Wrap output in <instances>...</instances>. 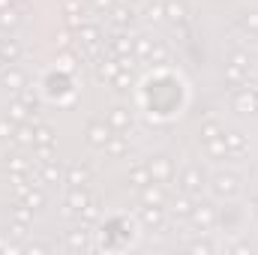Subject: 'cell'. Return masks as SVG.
<instances>
[{"label": "cell", "mask_w": 258, "mask_h": 255, "mask_svg": "<svg viewBox=\"0 0 258 255\" xmlns=\"http://www.w3.org/2000/svg\"><path fill=\"white\" fill-rule=\"evenodd\" d=\"M111 18H114V24H129V21H132V9L114 6V9H111Z\"/></svg>", "instance_id": "cell-35"}, {"label": "cell", "mask_w": 258, "mask_h": 255, "mask_svg": "<svg viewBox=\"0 0 258 255\" xmlns=\"http://www.w3.org/2000/svg\"><path fill=\"white\" fill-rule=\"evenodd\" d=\"M213 192H216L219 198H231V195L237 192V177H234V174H216V177H213Z\"/></svg>", "instance_id": "cell-2"}, {"label": "cell", "mask_w": 258, "mask_h": 255, "mask_svg": "<svg viewBox=\"0 0 258 255\" xmlns=\"http://www.w3.org/2000/svg\"><path fill=\"white\" fill-rule=\"evenodd\" d=\"M15 24H18V9L9 3V6H3V9H0V27H3V30H9V27H15Z\"/></svg>", "instance_id": "cell-25"}, {"label": "cell", "mask_w": 258, "mask_h": 255, "mask_svg": "<svg viewBox=\"0 0 258 255\" xmlns=\"http://www.w3.org/2000/svg\"><path fill=\"white\" fill-rule=\"evenodd\" d=\"M234 111H243V114L258 111V108H255V90H249V87H240V90L234 93Z\"/></svg>", "instance_id": "cell-4"}, {"label": "cell", "mask_w": 258, "mask_h": 255, "mask_svg": "<svg viewBox=\"0 0 258 255\" xmlns=\"http://www.w3.org/2000/svg\"><path fill=\"white\" fill-rule=\"evenodd\" d=\"M57 45H60V48H69V45H72V36H69V30H60V33H57Z\"/></svg>", "instance_id": "cell-44"}, {"label": "cell", "mask_w": 258, "mask_h": 255, "mask_svg": "<svg viewBox=\"0 0 258 255\" xmlns=\"http://www.w3.org/2000/svg\"><path fill=\"white\" fill-rule=\"evenodd\" d=\"M3 63H6V60H3V54H0V72H3Z\"/></svg>", "instance_id": "cell-51"}, {"label": "cell", "mask_w": 258, "mask_h": 255, "mask_svg": "<svg viewBox=\"0 0 258 255\" xmlns=\"http://www.w3.org/2000/svg\"><path fill=\"white\" fill-rule=\"evenodd\" d=\"M60 66L69 72V69H72V57H69V54H63V57H60Z\"/></svg>", "instance_id": "cell-47"}, {"label": "cell", "mask_w": 258, "mask_h": 255, "mask_svg": "<svg viewBox=\"0 0 258 255\" xmlns=\"http://www.w3.org/2000/svg\"><path fill=\"white\" fill-rule=\"evenodd\" d=\"M141 222H144L147 228H162V210H159V204H144Z\"/></svg>", "instance_id": "cell-10"}, {"label": "cell", "mask_w": 258, "mask_h": 255, "mask_svg": "<svg viewBox=\"0 0 258 255\" xmlns=\"http://www.w3.org/2000/svg\"><path fill=\"white\" fill-rule=\"evenodd\" d=\"M51 144H54V132H51V126L39 123V126L33 129V147H51Z\"/></svg>", "instance_id": "cell-15"}, {"label": "cell", "mask_w": 258, "mask_h": 255, "mask_svg": "<svg viewBox=\"0 0 258 255\" xmlns=\"http://www.w3.org/2000/svg\"><path fill=\"white\" fill-rule=\"evenodd\" d=\"M255 210H258V201H255Z\"/></svg>", "instance_id": "cell-53"}, {"label": "cell", "mask_w": 258, "mask_h": 255, "mask_svg": "<svg viewBox=\"0 0 258 255\" xmlns=\"http://www.w3.org/2000/svg\"><path fill=\"white\" fill-rule=\"evenodd\" d=\"M198 135H201V141L207 144V141H213V138H219V135H222V126H219V123H213V120H210V123H201V132H198Z\"/></svg>", "instance_id": "cell-27"}, {"label": "cell", "mask_w": 258, "mask_h": 255, "mask_svg": "<svg viewBox=\"0 0 258 255\" xmlns=\"http://www.w3.org/2000/svg\"><path fill=\"white\" fill-rule=\"evenodd\" d=\"M78 39H81V45H93V42H99V27H93V24H81V27H78Z\"/></svg>", "instance_id": "cell-20"}, {"label": "cell", "mask_w": 258, "mask_h": 255, "mask_svg": "<svg viewBox=\"0 0 258 255\" xmlns=\"http://www.w3.org/2000/svg\"><path fill=\"white\" fill-rule=\"evenodd\" d=\"M135 51H138V54H150V51H153V42H150L147 36H135Z\"/></svg>", "instance_id": "cell-38"}, {"label": "cell", "mask_w": 258, "mask_h": 255, "mask_svg": "<svg viewBox=\"0 0 258 255\" xmlns=\"http://www.w3.org/2000/svg\"><path fill=\"white\" fill-rule=\"evenodd\" d=\"M189 216H192V222L198 225V228H210V225L216 222V210H213L210 204H195Z\"/></svg>", "instance_id": "cell-3"}, {"label": "cell", "mask_w": 258, "mask_h": 255, "mask_svg": "<svg viewBox=\"0 0 258 255\" xmlns=\"http://www.w3.org/2000/svg\"><path fill=\"white\" fill-rule=\"evenodd\" d=\"M66 243H69V249H87V231H84V228H78V231H69Z\"/></svg>", "instance_id": "cell-26"}, {"label": "cell", "mask_w": 258, "mask_h": 255, "mask_svg": "<svg viewBox=\"0 0 258 255\" xmlns=\"http://www.w3.org/2000/svg\"><path fill=\"white\" fill-rule=\"evenodd\" d=\"M108 138H111V126H105V123H99V120H93V123L87 126V141H90L93 147H105Z\"/></svg>", "instance_id": "cell-5"}, {"label": "cell", "mask_w": 258, "mask_h": 255, "mask_svg": "<svg viewBox=\"0 0 258 255\" xmlns=\"http://www.w3.org/2000/svg\"><path fill=\"white\" fill-rule=\"evenodd\" d=\"M147 168H150V177H153L156 183H165V180L171 177V159H168V156H153V159L147 162Z\"/></svg>", "instance_id": "cell-1"}, {"label": "cell", "mask_w": 258, "mask_h": 255, "mask_svg": "<svg viewBox=\"0 0 258 255\" xmlns=\"http://www.w3.org/2000/svg\"><path fill=\"white\" fill-rule=\"evenodd\" d=\"M231 63H234V66H240V69H249V57H246L243 51H237V54L231 57Z\"/></svg>", "instance_id": "cell-43"}, {"label": "cell", "mask_w": 258, "mask_h": 255, "mask_svg": "<svg viewBox=\"0 0 258 255\" xmlns=\"http://www.w3.org/2000/svg\"><path fill=\"white\" fill-rule=\"evenodd\" d=\"M15 132V120L12 117H0V138H9Z\"/></svg>", "instance_id": "cell-39"}, {"label": "cell", "mask_w": 258, "mask_h": 255, "mask_svg": "<svg viewBox=\"0 0 258 255\" xmlns=\"http://www.w3.org/2000/svg\"><path fill=\"white\" fill-rule=\"evenodd\" d=\"M165 18H171L174 24H180V21L186 18V6H183L180 0H168V3H165Z\"/></svg>", "instance_id": "cell-18"}, {"label": "cell", "mask_w": 258, "mask_h": 255, "mask_svg": "<svg viewBox=\"0 0 258 255\" xmlns=\"http://www.w3.org/2000/svg\"><path fill=\"white\" fill-rule=\"evenodd\" d=\"M222 138H225V147H228V153H243L246 150V135L243 132H222Z\"/></svg>", "instance_id": "cell-11"}, {"label": "cell", "mask_w": 258, "mask_h": 255, "mask_svg": "<svg viewBox=\"0 0 258 255\" xmlns=\"http://www.w3.org/2000/svg\"><path fill=\"white\" fill-rule=\"evenodd\" d=\"M87 177H90V171H87L84 165H69V171H66V180H69L72 186H84Z\"/></svg>", "instance_id": "cell-19"}, {"label": "cell", "mask_w": 258, "mask_h": 255, "mask_svg": "<svg viewBox=\"0 0 258 255\" xmlns=\"http://www.w3.org/2000/svg\"><path fill=\"white\" fill-rule=\"evenodd\" d=\"M255 108H258V93H255Z\"/></svg>", "instance_id": "cell-52"}, {"label": "cell", "mask_w": 258, "mask_h": 255, "mask_svg": "<svg viewBox=\"0 0 258 255\" xmlns=\"http://www.w3.org/2000/svg\"><path fill=\"white\" fill-rule=\"evenodd\" d=\"M9 171H12V174H27V171H30V162H27L24 156H12V159H9Z\"/></svg>", "instance_id": "cell-33"}, {"label": "cell", "mask_w": 258, "mask_h": 255, "mask_svg": "<svg viewBox=\"0 0 258 255\" xmlns=\"http://www.w3.org/2000/svg\"><path fill=\"white\" fill-rule=\"evenodd\" d=\"M81 219H84V222H96V219H99V201H96V198H90L87 207H81Z\"/></svg>", "instance_id": "cell-29"}, {"label": "cell", "mask_w": 258, "mask_h": 255, "mask_svg": "<svg viewBox=\"0 0 258 255\" xmlns=\"http://www.w3.org/2000/svg\"><path fill=\"white\" fill-rule=\"evenodd\" d=\"M81 24H87L81 12H66V27H69V30H78Z\"/></svg>", "instance_id": "cell-37"}, {"label": "cell", "mask_w": 258, "mask_h": 255, "mask_svg": "<svg viewBox=\"0 0 258 255\" xmlns=\"http://www.w3.org/2000/svg\"><path fill=\"white\" fill-rule=\"evenodd\" d=\"M111 48H114L117 57H120V54H132V51H135V39H132V36H114Z\"/></svg>", "instance_id": "cell-23"}, {"label": "cell", "mask_w": 258, "mask_h": 255, "mask_svg": "<svg viewBox=\"0 0 258 255\" xmlns=\"http://www.w3.org/2000/svg\"><path fill=\"white\" fill-rule=\"evenodd\" d=\"M12 138H15L21 147H30V144H33V126L18 123V126H15V132H12Z\"/></svg>", "instance_id": "cell-24"}, {"label": "cell", "mask_w": 258, "mask_h": 255, "mask_svg": "<svg viewBox=\"0 0 258 255\" xmlns=\"http://www.w3.org/2000/svg\"><path fill=\"white\" fill-rule=\"evenodd\" d=\"M30 105L27 102H21V99H15V102H9V114L6 117H12L15 123H24V120H30Z\"/></svg>", "instance_id": "cell-13"}, {"label": "cell", "mask_w": 258, "mask_h": 255, "mask_svg": "<svg viewBox=\"0 0 258 255\" xmlns=\"http://www.w3.org/2000/svg\"><path fill=\"white\" fill-rule=\"evenodd\" d=\"M33 213H36V210L27 207V204H15V207H12V219L21 222V225H30V222H33Z\"/></svg>", "instance_id": "cell-22"}, {"label": "cell", "mask_w": 258, "mask_h": 255, "mask_svg": "<svg viewBox=\"0 0 258 255\" xmlns=\"http://www.w3.org/2000/svg\"><path fill=\"white\" fill-rule=\"evenodd\" d=\"M96 6H105V9H111V0H93Z\"/></svg>", "instance_id": "cell-49"}, {"label": "cell", "mask_w": 258, "mask_h": 255, "mask_svg": "<svg viewBox=\"0 0 258 255\" xmlns=\"http://www.w3.org/2000/svg\"><path fill=\"white\" fill-rule=\"evenodd\" d=\"M147 57H150V60H153V63H162V60H165V57H168V51H165V45H153V51H150V54H147Z\"/></svg>", "instance_id": "cell-40"}, {"label": "cell", "mask_w": 258, "mask_h": 255, "mask_svg": "<svg viewBox=\"0 0 258 255\" xmlns=\"http://www.w3.org/2000/svg\"><path fill=\"white\" fill-rule=\"evenodd\" d=\"M18 99H21V102H27L30 108H36V105H39V99H36V93H33V90H21V96H18Z\"/></svg>", "instance_id": "cell-41"}, {"label": "cell", "mask_w": 258, "mask_h": 255, "mask_svg": "<svg viewBox=\"0 0 258 255\" xmlns=\"http://www.w3.org/2000/svg\"><path fill=\"white\" fill-rule=\"evenodd\" d=\"M42 180L45 183H57L60 180V168L54 162H42Z\"/></svg>", "instance_id": "cell-32"}, {"label": "cell", "mask_w": 258, "mask_h": 255, "mask_svg": "<svg viewBox=\"0 0 258 255\" xmlns=\"http://www.w3.org/2000/svg\"><path fill=\"white\" fill-rule=\"evenodd\" d=\"M108 126L120 129V132L132 126V114H129V108H123V105H117V108H111V114H108Z\"/></svg>", "instance_id": "cell-8"}, {"label": "cell", "mask_w": 258, "mask_h": 255, "mask_svg": "<svg viewBox=\"0 0 258 255\" xmlns=\"http://www.w3.org/2000/svg\"><path fill=\"white\" fill-rule=\"evenodd\" d=\"M0 84H3L6 90H21V87H24V72L15 69V66H9V69L0 72Z\"/></svg>", "instance_id": "cell-6"}, {"label": "cell", "mask_w": 258, "mask_h": 255, "mask_svg": "<svg viewBox=\"0 0 258 255\" xmlns=\"http://www.w3.org/2000/svg\"><path fill=\"white\" fill-rule=\"evenodd\" d=\"M87 201H90V195H87L84 186H72L69 195H66V204H69V207H75L78 213H81V207H87Z\"/></svg>", "instance_id": "cell-14"}, {"label": "cell", "mask_w": 258, "mask_h": 255, "mask_svg": "<svg viewBox=\"0 0 258 255\" xmlns=\"http://www.w3.org/2000/svg\"><path fill=\"white\" fill-rule=\"evenodd\" d=\"M120 72L117 60H96V78L99 81H114V75Z\"/></svg>", "instance_id": "cell-12"}, {"label": "cell", "mask_w": 258, "mask_h": 255, "mask_svg": "<svg viewBox=\"0 0 258 255\" xmlns=\"http://www.w3.org/2000/svg\"><path fill=\"white\" fill-rule=\"evenodd\" d=\"M24 252H30V255H33V252H45V246H39V243H33V246H27Z\"/></svg>", "instance_id": "cell-48"}, {"label": "cell", "mask_w": 258, "mask_h": 255, "mask_svg": "<svg viewBox=\"0 0 258 255\" xmlns=\"http://www.w3.org/2000/svg\"><path fill=\"white\" fill-rule=\"evenodd\" d=\"M9 3H12V0H0V9H3V6H9Z\"/></svg>", "instance_id": "cell-50"}, {"label": "cell", "mask_w": 258, "mask_h": 255, "mask_svg": "<svg viewBox=\"0 0 258 255\" xmlns=\"http://www.w3.org/2000/svg\"><path fill=\"white\" fill-rule=\"evenodd\" d=\"M243 27H246V30H258V12H246Z\"/></svg>", "instance_id": "cell-42"}, {"label": "cell", "mask_w": 258, "mask_h": 255, "mask_svg": "<svg viewBox=\"0 0 258 255\" xmlns=\"http://www.w3.org/2000/svg\"><path fill=\"white\" fill-rule=\"evenodd\" d=\"M180 183H183L186 195H198L201 186H204V177H201V171H198V168H186V171H183V177H180Z\"/></svg>", "instance_id": "cell-7"}, {"label": "cell", "mask_w": 258, "mask_h": 255, "mask_svg": "<svg viewBox=\"0 0 258 255\" xmlns=\"http://www.w3.org/2000/svg\"><path fill=\"white\" fill-rule=\"evenodd\" d=\"M0 54H3L6 63H15V60L21 57V45H18L15 39H3V42H0Z\"/></svg>", "instance_id": "cell-17"}, {"label": "cell", "mask_w": 258, "mask_h": 255, "mask_svg": "<svg viewBox=\"0 0 258 255\" xmlns=\"http://www.w3.org/2000/svg\"><path fill=\"white\" fill-rule=\"evenodd\" d=\"M153 177H150V168L147 165H135L132 171H129V183H135V186H144V183H150Z\"/></svg>", "instance_id": "cell-21"}, {"label": "cell", "mask_w": 258, "mask_h": 255, "mask_svg": "<svg viewBox=\"0 0 258 255\" xmlns=\"http://www.w3.org/2000/svg\"><path fill=\"white\" fill-rule=\"evenodd\" d=\"M189 249H192V252H201V255L213 252V246H210V243H192V246H189Z\"/></svg>", "instance_id": "cell-45"}, {"label": "cell", "mask_w": 258, "mask_h": 255, "mask_svg": "<svg viewBox=\"0 0 258 255\" xmlns=\"http://www.w3.org/2000/svg\"><path fill=\"white\" fill-rule=\"evenodd\" d=\"M144 15H147L150 21H162V18H165V3H147V6H144Z\"/></svg>", "instance_id": "cell-31"}, {"label": "cell", "mask_w": 258, "mask_h": 255, "mask_svg": "<svg viewBox=\"0 0 258 255\" xmlns=\"http://www.w3.org/2000/svg\"><path fill=\"white\" fill-rule=\"evenodd\" d=\"M204 147H207V153H210V156H228V147H225V138H222V135H219V138H213V141H207Z\"/></svg>", "instance_id": "cell-28"}, {"label": "cell", "mask_w": 258, "mask_h": 255, "mask_svg": "<svg viewBox=\"0 0 258 255\" xmlns=\"http://www.w3.org/2000/svg\"><path fill=\"white\" fill-rule=\"evenodd\" d=\"M192 201H189V198H186V195H180V198H177V201H174V207H171V210H174V213H177V216H189V213H192Z\"/></svg>", "instance_id": "cell-34"}, {"label": "cell", "mask_w": 258, "mask_h": 255, "mask_svg": "<svg viewBox=\"0 0 258 255\" xmlns=\"http://www.w3.org/2000/svg\"><path fill=\"white\" fill-rule=\"evenodd\" d=\"M63 6H66V12H78L81 9V0H63Z\"/></svg>", "instance_id": "cell-46"}, {"label": "cell", "mask_w": 258, "mask_h": 255, "mask_svg": "<svg viewBox=\"0 0 258 255\" xmlns=\"http://www.w3.org/2000/svg\"><path fill=\"white\" fill-rule=\"evenodd\" d=\"M225 78H228V81H243V78H246V69L228 63V66H225Z\"/></svg>", "instance_id": "cell-36"}, {"label": "cell", "mask_w": 258, "mask_h": 255, "mask_svg": "<svg viewBox=\"0 0 258 255\" xmlns=\"http://www.w3.org/2000/svg\"><path fill=\"white\" fill-rule=\"evenodd\" d=\"M126 150H129L126 135H111V138L105 141V153H111V156H123Z\"/></svg>", "instance_id": "cell-16"}, {"label": "cell", "mask_w": 258, "mask_h": 255, "mask_svg": "<svg viewBox=\"0 0 258 255\" xmlns=\"http://www.w3.org/2000/svg\"><path fill=\"white\" fill-rule=\"evenodd\" d=\"M141 201H144V204H162V201H165V192H162V186H159L156 180H150V183L141 186Z\"/></svg>", "instance_id": "cell-9"}, {"label": "cell", "mask_w": 258, "mask_h": 255, "mask_svg": "<svg viewBox=\"0 0 258 255\" xmlns=\"http://www.w3.org/2000/svg\"><path fill=\"white\" fill-rule=\"evenodd\" d=\"M21 201H24L27 207H33V210H39V207L45 204V195H42V192H39V189H36V186H33V189L27 192V195H24Z\"/></svg>", "instance_id": "cell-30"}]
</instances>
